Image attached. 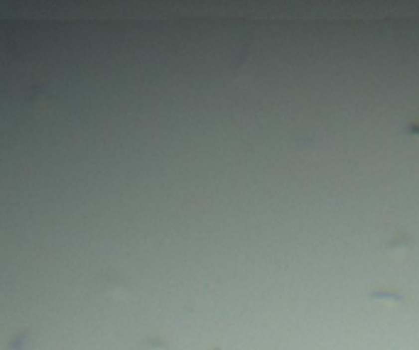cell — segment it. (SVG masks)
Masks as SVG:
<instances>
[{
  "instance_id": "cell-1",
  "label": "cell",
  "mask_w": 419,
  "mask_h": 350,
  "mask_svg": "<svg viewBox=\"0 0 419 350\" xmlns=\"http://www.w3.org/2000/svg\"><path fill=\"white\" fill-rule=\"evenodd\" d=\"M412 245H415V240L405 233V231H392V233L385 237V242H383V247H385L388 252H407Z\"/></svg>"
},
{
  "instance_id": "cell-2",
  "label": "cell",
  "mask_w": 419,
  "mask_h": 350,
  "mask_svg": "<svg viewBox=\"0 0 419 350\" xmlns=\"http://www.w3.org/2000/svg\"><path fill=\"white\" fill-rule=\"evenodd\" d=\"M370 299L380 301V304H400V306H407L410 304V296L405 292H397V289H378V292L370 294Z\"/></svg>"
},
{
  "instance_id": "cell-3",
  "label": "cell",
  "mask_w": 419,
  "mask_h": 350,
  "mask_svg": "<svg viewBox=\"0 0 419 350\" xmlns=\"http://www.w3.org/2000/svg\"><path fill=\"white\" fill-rule=\"evenodd\" d=\"M407 132H410V135H419V122H410V125H407Z\"/></svg>"
}]
</instances>
